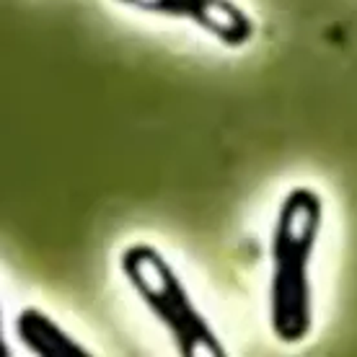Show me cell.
I'll return each instance as SVG.
<instances>
[{
  "instance_id": "1",
  "label": "cell",
  "mask_w": 357,
  "mask_h": 357,
  "mask_svg": "<svg viewBox=\"0 0 357 357\" xmlns=\"http://www.w3.org/2000/svg\"><path fill=\"white\" fill-rule=\"evenodd\" d=\"M324 207L321 197L308 187H298L282 199L272 231V280H269V324L277 340L295 344L313 326L311 259Z\"/></svg>"
},
{
  "instance_id": "2",
  "label": "cell",
  "mask_w": 357,
  "mask_h": 357,
  "mask_svg": "<svg viewBox=\"0 0 357 357\" xmlns=\"http://www.w3.org/2000/svg\"><path fill=\"white\" fill-rule=\"evenodd\" d=\"M122 272L148 311L166 326L169 337L184 357H223V342L199 313L187 287L181 285L166 257L148 243H135L122 251Z\"/></svg>"
},
{
  "instance_id": "3",
  "label": "cell",
  "mask_w": 357,
  "mask_h": 357,
  "mask_svg": "<svg viewBox=\"0 0 357 357\" xmlns=\"http://www.w3.org/2000/svg\"><path fill=\"white\" fill-rule=\"evenodd\" d=\"M130 8L199 26L225 47H243L254 39V21L233 0H116Z\"/></svg>"
},
{
  "instance_id": "4",
  "label": "cell",
  "mask_w": 357,
  "mask_h": 357,
  "mask_svg": "<svg viewBox=\"0 0 357 357\" xmlns=\"http://www.w3.org/2000/svg\"><path fill=\"white\" fill-rule=\"evenodd\" d=\"M16 334L21 344L39 357H89L91 352L39 308H24L16 316Z\"/></svg>"
}]
</instances>
